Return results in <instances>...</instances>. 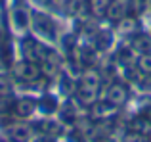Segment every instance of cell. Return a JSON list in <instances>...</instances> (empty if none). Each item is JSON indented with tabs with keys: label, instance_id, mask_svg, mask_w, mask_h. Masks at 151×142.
<instances>
[{
	"label": "cell",
	"instance_id": "5b68a950",
	"mask_svg": "<svg viewBox=\"0 0 151 142\" xmlns=\"http://www.w3.org/2000/svg\"><path fill=\"white\" fill-rule=\"evenodd\" d=\"M117 2H121V4H124V2H126V0H117Z\"/></svg>",
	"mask_w": 151,
	"mask_h": 142
},
{
	"label": "cell",
	"instance_id": "7a4b0ae2",
	"mask_svg": "<svg viewBox=\"0 0 151 142\" xmlns=\"http://www.w3.org/2000/svg\"><path fill=\"white\" fill-rule=\"evenodd\" d=\"M84 86H86V88L96 90V86H98V75H96V73H88V75H86V79H84Z\"/></svg>",
	"mask_w": 151,
	"mask_h": 142
},
{
	"label": "cell",
	"instance_id": "277c9868",
	"mask_svg": "<svg viewBox=\"0 0 151 142\" xmlns=\"http://www.w3.org/2000/svg\"><path fill=\"white\" fill-rule=\"evenodd\" d=\"M140 67L142 71H145V73H151V56H144L140 60Z\"/></svg>",
	"mask_w": 151,
	"mask_h": 142
},
{
	"label": "cell",
	"instance_id": "3957f363",
	"mask_svg": "<svg viewBox=\"0 0 151 142\" xmlns=\"http://www.w3.org/2000/svg\"><path fill=\"white\" fill-rule=\"evenodd\" d=\"M107 14H109V17H119V15H122V4L121 2L111 4V8L107 10Z\"/></svg>",
	"mask_w": 151,
	"mask_h": 142
},
{
	"label": "cell",
	"instance_id": "6da1fadb",
	"mask_svg": "<svg viewBox=\"0 0 151 142\" xmlns=\"http://www.w3.org/2000/svg\"><path fill=\"white\" fill-rule=\"evenodd\" d=\"M124 98H126V92H124V88L119 86V85H113L107 90V100H109L111 104H122Z\"/></svg>",
	"mask_w": 151,
	"mask_h": 142
}]
</instances>
